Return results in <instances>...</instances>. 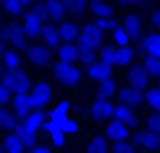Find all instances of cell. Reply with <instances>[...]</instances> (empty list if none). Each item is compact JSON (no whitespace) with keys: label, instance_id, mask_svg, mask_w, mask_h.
<instances>
[{"label":"cell","instance_id":"7","mask_svg":"<svg viewBox=\"0 0 160 153\" xmlns=\"http://www.w3.org/2000/svg\"><path fill=\"white\" fill-rule=\"evenodd\" d=\"M115 115V105L110 103V98H93L91 103V117L93 120H108V117H112Z\"/></svg>","mask_w":160,"mask_h":153},{"label":"cell","instance_id":"1","mask_svg":"<svg viewBox=\"0 0 160 153\" xmlns=\"http://www.w3.org/2000/svg\"><path fill=\"white\" fill-rule=\"evenodd\" d=\"M43 19H48V17H46V7H43V0H41V3H33L27 12H24V17H22V27H24V31H27L29 38L41 36L43 27H46Z\"/></svg>","mask_w":160,"mask_h":153},{"label":"cell","instance_id":"5","mask_svg":"<svg viewBox=\"0 0 160 153\" xmlns=\"http://www.w3.org/2000/svg\"><path fill=\"white\" fill-rule=\"evenodd\" d=\"M79 46H86V48H103V31H100L96 24H84L79 33Z\"/></svg>","mask_w":160,"mask_h":153},{"label":"cell","instance_id":"11","mask_svg":"<svg viewBox=\"0 0 160 153\" xmlns=\"http://www.w3.org/2000/svg\"><path fill=\"white\" fill-rule=\"evenodd\" d=\"M120 103H124V105H141L143 100H146V96H143V91L141 89H136V86H132V84H127V86H122L120 89Z\"/></svg>","mask_w":160,"mask_h":153},{"label":"cell","instance_id":"46","mask_svg":"<svg viewBox=\"0 0 160 153\" xmlns=\"http://www.w3.org/2000/svg\"><path fill=\"white\" fill-rule=\"evenodd\" d=\"M22 3H24V7H27V5H29V7H31V5H33V3H36V0H22Z\"/></svg>","mask_w":160,"mask_h":153},{"label":"cell","instance_id":"4","mask_svg":"<svg viewBox=\"0 0 160 153\" xmlns=\"http://www.w3.org/2000/svg\"><path fill=\"white\" fill-rule=\"evenodd\" d=\"M55 77H58V81L65 84V86H77V84L81 81V69L77 65H69V62L58 60L55 62Z\"/></svg>","mask_w":160,"mask_h":153},{"label":"cell","instance_id":"29","mask_svg":"<svg viewBox=\"0 0 160 153\" xmlns=\"http://www.w3.org/2000/svg\"><path fill=\"white\" fill-rule=\"evenodd\" d=\"M100 62L115 67L117 65V46H103L100 48Z\"/></svg>","mask_w":160,"mask_h":153},{"label":"cell","instance_id":"22","mask_svg":"<svg viewBox=\"0 0 160 153\" xmlns=\"http://www.w3.org/2000/svg\"><path fill=\"white\" fill-rule=\"evenodd\" d=\"M122 29H124L132 38H139L141 36V17L139 14H127V17L122 19Z\"/></svg>","mask_w":160,"mask_h":153},{"label":"cell","instance_id":"14","mask_svg":"<svg viewBox=\"0 0 160 153\" xmlns=\"http://www.w3.org/2000/svg\"><path fill=\"white\" fill-rule=\"evenodd\" d=\"M86 77L96 79L98 84H100V81H108V79H112V67L98 60V62H93V65L86 67Z\"/></svg>","mask_w":160,"mask_h":153},{"label":"cell","instance_id":"44","mask_svg":"<svg viewBox=\"0 0 160 153\" xmlns=\"http://www.w3.org/2000/svg\"><path fill=\"white\" fill-rule=\"evenodd\" d=\"M120 5H143L146 0H117Z\"/></svg>","mask_w":160,"mask_h":153},{"label":"cell","instance_id":"27","mask_svg":"<svg viewBox=\"0 0 160 153\" xmlns=\"http://www.w3.org/2000/svg\"><path fill=\"white\" fill-rule=\"evenodd\" d=\"M0 125H2V129H5V134H12L14 129H17V115H14V110H7V108H2L0 110Z\"/></svg>","mask_w":160,"mask_h":153},{"label":"cell","instance_id":"20","mask_svg":"<svg viewBox=\"0 0 160 153\" xmlns=\"http://www.w3.org/2000/svg\"><path fill=\"white\" fill-rule=\"evenodd\" d=\"M41 38H43V43H46L48 48H53V46H60V43H62V36H60V27H53V24H46V27H43V31H41Z\"/></svg>","mask_w":160,"mask_h":153},{"label":"cell","instance_id":"18","mask_svg":"<svg viewBox=\"0 0 160 153\" xmlns=\"http://www.w3.org/2000/svg\"><path fill=\"white\" fill-rule=\"evenodd\" d=\"M2 153H27V146L22 144V139L17 134H5L2 136Z\"/></svg>","mask_w":160,"mask_h":153},{"label":"cell","instance_id":"23","mask_svg":"<svg viewBox=\"0 0 160 153\" xmlns=\"http://www.w3.org/2000/svg\"><path fill=\"white\" fill-rule=\"evenodd\" d=\"M79 33H81V29L77 27L74 22H62V24H60L62 43H74V41H79Z\"/></svg>","mask_w":160,"mask_h":153},{"label":"cell","instance_id":"25","mask_svg":"<svg viewBox=\"0 0 160 153\" xmlns=\"http://www.w3.org/2000/svg\"><path fill=\"white\" fill-rule=\"evenodd\" d=\"M2 65H5V69H22V58L19 53L14 50V48H7L2 46Z\"/></svg>","mask_w":160,"mask_h":153},{"label":"cell","instance_id":"33","mask_svg":"<svg viewBox=\"0 0 160 153\" xmlns=\"http://www.w3.org/2000/svg\"><path fill=\"white\" fill-rule=\"evenodd\" d=\"M146 103L153 108V113H160V86L146 91Z\"/></svg>","mask_w":160,"mask_h":153},{"label":"cell","instance_id":"37","mask_svg":"<svg viewBox=\"0 0 160 153\" xmlns=\"http://www.w3.org/2000/svg\"><path fill=\"white\" fill-rule=\"evenodd\" d=\"M93 24L100 29V31H115V29H120V24H117L112 17H108V19H96Z\"/></svg>","mask_w":160,"mask_h":153},{"label":"cell","instance_id":"36","mask_svg":"<svg viewBox=\"0 0 160 153\" xmlns=\"http://www.w3.org/2000/svg\"><path fill=\"white\" fill-rule=\"evenodd\" d=\"M79 60L84 62V65H93V62H98L96 60V50L93 48H86V46H79Z\"/></svg>","mask_w":160,"mask_h":153},{"label":"cell","instance_id":"26","mask_svg":"<svg viewBox=\"0 0 160 153\" xmlns=\"http://www.w3.org/2000/svg\"><path fill=\"white\" fill-rule=\"evenodd\" d=\"M86 153H112L110 151V139L108 136H93L86 144Z\"/></svg>","mask_w":160,"mask_h":153},{"label":"cell","instance_id":"43","mask_svg":"<svg viewBox=\"0 0 160 153\" xmlns=\"http://www.w3.org/2000/svg\"><path fill=\"white\" fill-rule=\"evenodd\" d=\"M151 22H153V27L158 29V33H160V7H155V10H153V14H151Z\"/></svg>","mask_w":160,"mask_h":153},{"label":"cell","instance_id":"30","mask_svg":"<svg viewBox=\"0 0 160 153\" xmlns=\"http://www.w3.org/2000/svg\"><path fill=\"white\" fill-rule=\"evenodd\" d=\"M134 55H136V53H134V48L132 46H127V48H117V65H120V67H124V65H127V67H132L134 65Z\"/></svg>","mask_w":160,"mask_h":153},{"label":"cell","instance_id":"28","mask_svg":"<svg viewBox=\"0 0 160 153\" xmlns=\"http://www.w3.org/2000/svg\"><path fill=\"white\" fill-rule=\"evenodd\" d=\"M91 12L96 14V19H108V17H112V5L105 3V0H100V3H91Z\"/></svg>","mask_w":160,"mask_h":153},{"label":"cell","instance_id":"40","mask_svg":"<svg viewBox=\"0 0 160 153\" xmlns=\"http://www.w3.org/2000/svg\"><path fill=\"white\" fill-rule=\"evenodd\" d=\"M112 153H136V144H132V141H122V144H115Z\"/></svg>","mask_w":160,"mask_h":153},{"label":"cell","instance_id":"38","mask_svg":"<svg viewBox=\"0 0 160 153\" xmlns=\"http://www.w3.org/2000/svg\"><path fill=\"white\" fill-rule=\"evenodd\" d=\"M62 3L69 12H84L86 10V0H62Z\"/></svg>","mask_w":160,"mask_h":153},{"label":"cell","instance_id":"17","mask_svg":"<svg viewBox=\"0 0 160 153\" xmlns=\"http://www.w3.org/2000/svg\"><path fill=\"white\" fill-rule=\"evenodd\" d=\"M43 7H46V17L48 19H62L65 17V12H67V7H65V3L62 0H43Z\"/></svg>","mask_w":160,"mask_h":153},{"label":"cell","instance_id":"10","mask_svg":"<svg viewBox=\"0 0 160 153\" xmlns=\"http://www.w3.org/2000/svg\"><path fill=\"white\" fill-rule=\"evenodd\" d=\"M148 77H151V74L143 69V65H132V67L127 69L129 84H132V86H136V89H141V91H148Z\"/></svg>","mask_w":160,"mask_h":153},{"label":"cell","instance_id":"16","mask_svg":"<svg viewBox=\"0 0 160 153\" xmlns=\"http://www.w3.org/2000/svg\"><path fill=\"white\" fill-rule=\"evenodd\" d=\"M139 50L146 55H153V58H160V33H146L139 43Z\"/></svg>","mask_w":160,"mask_h":153},{"label":"cell","instance_id":"45","mask_svg":"<svg viewBox=\"0 0 160 153\" xmlns=\"http://www.w3.org/2000/svg\"><path fill=\"white\" fill-rule=\"evenodd\" d=\"M29 153H53V151H50L48 146H36V148H31Z\"/></svg>","mask_w":160,"mask_h":153},{"label":"cell","instance_id":"6","mask_svg":"<svg viewBox=\"0 0 160 153\" xmlns=\"http://www.w3.org/2000/svg\"><path fill=\"white\" fill-rule=\"evenodd\" d=\"M53 96V89L48 81H36L31 86V103H33V110H41V108L46 105L48 100Z\"/></svg>","mask_w":160,"mask_h":153},{"label":"cell","instance_id":"39","mask_svg":"<svg viewBox=\"0 0 160 153\" xmlns=\"http://www.w3.org/2000/svg\"><path fill=\"white\" fill-rule=\"evenodd\" d=\"M146 129L160 134V113H153V115H148V117H146Z\"/></svg>","mask_w":160,"mask_h":153},{"label":"cell","instance_id":"21","mask_svg":"<svg viewBox=\"0 0 160 153\" xmlns=\"http://www.w3.org/2000/svg\"><path fill=\"white\" fill-rule=\"evenodd\" d=\"M14 134H17V136H19V139H22V144H24V146H27L29 151L38 146V144H36V132H33V129H29V127L24 125V122H19V125H17V129H14Z\"/></svg>","mask_w":160,"mask_h":153},{"label":"cell","instance_id":"9","mask_svg":"<svg viewBox=\"0 0 160 153\" xmlns=\"http://www.w3.org/2000/svg\"><path fill=\"white\" fill-rule=\"evenodd\" d=\"M27 58H29V62L31 65H36V67H43V65H48L50 62V48L46 46V43H38V46H29V53H27Z\"/></svg>","mask_w":160,"mask_h":153},{"label":"cell","instance_id":"13","mask_svg":"<svg viewBox=\"0 0 160 153\" xmlns=\"http://www.w3.org/2000/svg\"><path fill=\"white\" fill-rule=\"evenodd\" d=\"M134 144L141 148H158L160 146V134L151 132V129H139L134 134Z\"/></svg>","mask_w":160,"mask_h":153},{"label":"cell","instance_id":"19","mask_svg":"<svg viewBox=\"0 0 160 153\" xmlns=\"http://www.w3.org/2000/svg\"><path fill=\"white\" fill-rule=\"evenodd\" d=\"M58 60L74 65V60H79V46H74V43H60L58 46Z\"/></svg>","mask_w":160,"mask_h":153},{"label":"cell","instance_id":"12","mask_svg":"<svg viewBox=\"0 0 160 153\" xmlns=\"http://www.w3.org/2000/svg\"><path fill=\"white\" fill-rule=\"evenodd\" d=\"M12 110L17 117H27L29 113H33V103H31V91L27 93H14L12 98Z\"/></svg>","mask_w":160,"mask_h":153},{"label":"cell","instance_id":"3","mask_svg":"<svg viewBox=\"0 0 160 153\" xmlns=\"http://www.w3.org/2000/svg\"><path fill=\"white\" fill-rule=\"evenodd\" d=\"M0 84L7 86L10 91H14V93H27V91H31V89H29V74L24 72V69H5Z\"/></svg>","mask_w":160,"mask_h":153},{"label":"cell","instance_id":"32","mask_svg":"<svg viewBox=\"0 0 160 153\" xmlns=\"http://www.w3.org/2000/svg\"><path fill=\"white\" fill-rule=\"evenodd\" d=\"M143 69H146L151 77H160V58H153V55H146L143 58Z\"/></svg>","mask_w":160,"mask_h":153},{"label":"cell","instance_id":"8","mask_svg":"<svg viewBox=\"0 0 160 153\" xmlns=\"http://www.w3.org/2000/svg\"><path fill=\"white\" fill-rule=\"evenodd\" d=\"M129 129H132V127H127V125H122V122L112 120L110 125L105 127V136L110 141H115V144H122V141H129V136H132Z\"/></svg>","mask_w":160,"mask_h":153},{"label":"cell","instance_id":"31","mask_svg":"<svg viewBox=\"0 0 160 153\" xmlns=\"http://www.w3.org/2000/svg\"><path fill=\"white\" fill-rule=\"evenodd\" d=\"M96 91H98V96H100V98H110L112 93H120V89H117L115 79H108V81H100Z\"/></svg>","mask_w":160,"mask_h":153},{"label":"cell","instance_id":"35","mask_svg":"<svg viewBox=\"0 0 160 153\" xmlns=\"http://www.w3.org/2000/svg\"><path fill=\"white\" fill-rule=\"evenodd\" d=\"M2 10L7 14H22L24 12V3L22 0H2Z\"/></svg>","mask_w":160,"mask_h":153},{"label":"cell","instance_id":"24","mask_svg":"<svg viewBox=\"0 0 160 153\" xmlns=\"http://www.w3.org/2000/svg\"><path fill=\"white\" fill-rule=\"evenodd\" d=\"M24 125L29 127V129H33V132H38L41 127H46V122H48V115L43 113V110H33V113H29L27 117H24Z\"/></svg>","mask_w":160,"mask_h":153},{"label":"cell","instance_id":"42","mask_svg":"<svg viewBox=\"0 0 160 153\" xmlns=\"http://www.w3.org/2000/svg\"><path fill=\"white\" fill-rule=\"evenodd\" d=\"M65 132H62V129H58V132L55 134H50V141H53V146H65Z\"/></svg>","mask_w":160,"mask_h":153},{"label":"cell","instance_id":"2","mask_svg":"<svg viewBox=\"0 0 160 153\" xmlns=\"http://www.w3.org/2000/svg\"><path fill=\"white\" fill-rule=\"evenodd\" d=\"M27 31H24V27L22 24H14V22H10V24H2V46L5 43H10V48H14V50H22V48H27Z\"/></svg>","mask_w":160,"mask_h":153},{"label":"cell","instance_id":"41","mask_svg":"<svg viewBox=\"0 0 160 153\" xmlns=\"http://www.w3.org/2000/svg\"><path fill=\"white\" fill-rule=\"evenodd\" d=\"M62 132H65V134H77V132H79V125H77L72 117H67V120L62 122Z\"/></svg>","mask_w":160,"mask_h":153},{"label":"cell","instance_id":"47","mask_svg":"<svg viewBox=\"0 0 160 153\" xmlns=\"http://www.w3.org/2000/svg\"><path fill=\"white\" fill-rule=\"evenodd\" d=\"M91 3H100V0H91Z\"/></svg>","mask_w":160,"mask_h":153},{"label":"cell","instance_id":"34","mask_svg":"<svg viewBox=\"0 0 160 153\" xmlns=\"http://www.w3.org/2000/svg\"><path fill=\"white\" fill-rule=\"evenodd\" d=\"M112 41H115V46H117V48H127L129 41H132V36L120 27V29H115V31H112Z\"/></svg>","mask_w":160,"mask_h":153},{"label":"cell","instance_id":"15","mask_svg":"<svg viewBox=\"0 0 160 153\" xmlns=\"http://www.w3.org/2000/svg\"><path fill=\"white\" fill-rule=\"evenodd\" d=\"M112 120L122 122V125H127V127H134L136 122H139V117H136V113H134V108H132V105H124V103H120V105H115Z\"/></svg>","mask_w":160,"mask_h":153}]
</instances>
